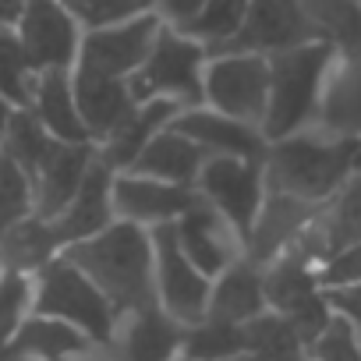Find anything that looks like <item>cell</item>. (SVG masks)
I'll use <instances>...</instances> for the list:
<instances>
[{"label": "cell", "instance_id": "4fadbf2b", "mask_svg": "<svg viewBox=\"0 0 361 361\" xmlns=\"http://www.w3.org/2000/svg\"><path fill=\"white\" fill-rule=\"evenodd\" d=\"M185 329L159 305H145L117 315L114 340L106 343L114 361H173L185 347Z\"/></svg>", "mask_w": 361, "mask_h": 361}, {"label": "cell", "instance_id": "3957f363", "mask_svg": "<svg viewBox=\"0 0 361 361\" xmlns=\"http://www.w3.org/2000/svg\"><path fill=\"white\" fill-rule=\"evenodd\" d=\"M333 61H336V50L322 39H312L269 57V99H266V117H262L266 142H280L315 124Z\"/></svg>", "mask_w": 361, "mask_h": 361}, {"label": "cell", "instance_id": "d590c367", "mask_svg": "<svg viewBox=\"0 0 361 361\" xmlns=\"http://www.w3.org/2000/svg\"><path fill=\"white\" fill-rule=\"evenodd\" d=\"M308 361H361L357 326L333 312L329 326L319 333V340L308 347Z\"/></svg>", "mask_w": 361, "mask_h": 361}, {"label": "cell", "instance_id": "9c48e42d", "mask_svg": "<svg viewBox=\"0 0 361 361\" xmlns=\"http://www.w3.org/2000/svg\"><path fill=\"white\" fill-rule=\"evenodd\" d=\"M159 29H163V22L152 11L128 18V22H117V25H106V29H89V32H82L75 68L128 82L145 64Z\"/></svg>", "mask_w": 361, "mask_h": 361}, {"label": "cell", "instance_id": "4dcf8cb0", "mask_svg": "<svg viewBox=\"0 0 361 361\" xmlns=\"http://www.w3.org/2000/svg\"><path fill=\"white\" fill-rule=\"evenodd\" d=\"M245 11H248V0H206L202 11L177 32H185L192 39H199L209 54H220L234 43V36L241 32V22H245Z\"/></svg>", "mask_w": 361, "mask_h": 361}, {"label": "cell", "instance_id": "4316f807", "mask_svg": "<svg viewBox=\"0 0 361 361\" xmlns=\"http://www.w3.org/2000/svg\"><path fill=\"white\" fill-rule=\"evenodd\" d=\"M315 39L329 43L336 54L361 47V0H298Z\"/></svg>", "mask_w": 361, "mask_h": 361}, {"label": "cell", "instance_id": "f546056e", "mask_svg": "<svg viewBox=\"0 0 361 361\" xmlns=\"http://www.w3.org/2000/svg\"><path fill=\"white\" fill-rule=\"evenodd\" d=\"M36 82H39V71L32 68L15 25H0V96L15 110H29Z\"/></svg>", "mask_w": 361, "mask_h": 361}, {"label": "cell", "instance_id": "cb8c5ba5", "mask_svg": "<svg viewBox=\"0 0 361 361\" xmlns=\"http://www.w3.org/2000/svg\"><path fill=\"white\" fill-rule=\"evenodd\" d=\"M209 163V152L192 142L188 135H180L173 128H163L145 149L142 156L135 159V173H145V177H156V180H166V185H177V188H192L195 192V180L202 173V166Z\"/></svg>", "mask_w": 361, "mask_h": 361}, {"label": "cell", "instance_id": "ffe728a7", "mask_svg": "<svg viewBox=\"0 0 361 361\" xmlns=\"http://www.w3.org/2000/svg\"><path fill=\"white\" fill-rule=\"evenodd\" d=\"M177 114H180V106L170 103V99H145V103H135V110L96 145L99 163H106L114 173L131 170L135 159L142 156V149H145L163 128H170V121H173Z\"/></svg>", "mask_w": 361, "mask_h": 361}, {"label": "cell", "instance_id": "e575fe53", "mask_svg": "<svg viewBox=\"0 0 361 361\" xmlns=\"http://www.w3.org/2000/svg\"><path fill=\"white\" fill-rule=\"evenodd\" d=\"M61 4L71 11V18L82 25V32L106 29V25H117V22L152 11V0H61Z\"/></svg>", "mask_w": 361, "mask_h": 361}, {"label": "cell", "instance_id": "5b68a950", "mask_svg": "<svg viewBox=\"0 0 361 361\" xmlns=\"http://www.w3.org/2000/svg\"><path fill=\"white\" fill-rule=\"evenodd\" d=\"M206 61H209V50L199 39L163 25L156 43H152V50H149V57H145V64L128 78L135 103L170 99L180 110L185 106H202Z\"/></svg>", "mask_w": 361, "mask_h": 361}, {"label": "cell", "instance_id": "ee69618b", "mask_svg": "<svg viewBox=\"0 0 361 361\" xmlns=\"http://www.w3.org/2000/svg\"><path fill=\"white\" fill-rule=\"evenodd\" d=\"M238 361H248V357H238Z\"/></svg>", "mask_w": 361, "mask_h": 361}, {"label": "cell", "instance_id": "ac0fdd59", "mask_svg": "<svg viewBox=\"0 0 361 361\" xmlns=\"http://www.w3.org/2000/svg\"><path fill=\"white\" fill-rule=\"evenodd\" d=\"M312 128L336 138L361 142V47L336 54L326 78L322 103H319V117Z\"/></svg>", "mask_w": 361, "mask_h": 361}, {"label": "cell", "instance_id": "74e56055", "mask_svg": "<svg viewBox=\"0 0 361 361\" xmlns=\"http://www.w3.org/2000/svg\"><path fill=\"white\" fill-rule=\"evenodd\" d=\"M202 4L206 0H152V15L170 29H185L202 11Z\"/></svg>", "mask_w": 361, "mask_h": 361}, {"label": "cell", "instance_id": "44dd1931", "mask_svg": "<svg viewBox=\"0 0 361 361\" xmlns=\"http://www.w3.org/2000/svg\"><path fill=\"white\" fill-rule=\"evenodd\" d=\"M71 85H75L78 114H82L96 145L135 110V96H131V85L124 78H106L96 71L71 68Z\"/></svg>", "mask_w": 361, "mask_h": 361}, {"label": "cell", "instance_id": "d4e9b609", "mask_svg": "<svg viewBox=\"0 0 361 361\" xmlns=\"http://www.w3.org/2000/svg\"><path fill=\"white\" fill-rule=\"evenodd\" d=\"M61 252H64V241L54 220H43L36 213L0 231V269H8V273L36 276Z\"/></svg>", "mask_w": 361, "mask_h": 361}, {"label": "cell", "instance_id": "b9f144b4", "mask_svg": "<svg viewBox=\"0 0 361 361\" xmlns=\"http://www.w3.org/2000/svg\"><path fill=\"white\" fill-rule=\"evenodd\" d=\"M173 361H192V357H185V354H180V357H173Z\"/></svg>", "mask_w": 361, "mask_h": 361}, {"label": "cell", "instance_id": "8992f818", "mask_svg": "<svg viewBox=\"0 0 361 361\" xmlns=\"http://www.w3.org/2000/svg\"><path fill=\"white\" fill-rule=\"evenodd\" d=\"M266 99H269V57L262 54H241V50H224L209 54L206 71H202V103L255 124L262 131L266 117Z\"/></svg>", "mask_w": 361, "mask_h": 361}, {"label": "cell", "instance_id": "9a60e30c", "mask_svg": "<svg viewBox=\"0 0 361 361\" xmlns=\"http://www.w3.org/2000/svg\"><path fill=\"white\" fill-rule=\"evenodd\" d=\"M326 209V206H322ZM319 206H308L301 199H290L283 192H273L266 188V199H262V209L255 216V227L245 241V255L255 262V266H266L273 262L276 255H283L312 224L315 216L322 213Z\"/></svg>", "mask_w": 361, "mask_h": 361}, {"label": "cell", "instance_id": "83f0119b", "mask_svg": "<svg viewBox=\"0 0 361 361\" xmlns=\"http://www.w3.org/2000/svg\"><path fill=\"white\" fill-rule=\"evenodd\" d=\"M241 329H245V357L248 361H308L301 336L276 312H262L259 319L245 322Z\"/></svg>", "mask_w": 361, "mask_h": 361}, {"label": "cell", "instance_id": "277c9868", "mask_svg": "<svg viewBox=\"0 0 361 361\" xmlns=\"http://www.w3.org/2000/svg\"><path fill=\"white\" fill-rule=\"evenodd\" d=\"M32 312L75 326L99 347H106L117 329V308L64 255H57L32 276Z\"/></svg>", "mask_w": 361, "mask_h": 361}, {"label": "cell", "instance_id": "7bdbcfd3", "mask_svg": "<svg viewBox=\"0 0 361 361\" xmlns=\"http://www.w3.org/2000/svg\"><path fill=\"white\" fill-rule=\"evenodd\" d=\"M357 343H361V326H357Z\"/></svg>", "mask_w": 361, "mask_h": 361}, {"label": "cell", "instance_id": "d6a6232c", "mask_svg": "<svg viewBox=\"0 0 361 361\" xmlns=\"http://www.w3.org/2000/svg\"><path fill=\"white\" fill-rule=\"evenodd\" d=\"M57 142L47 135V128L36 121L32 110H15L11 114V124H8V135H4V145H0V152H4L8 159H15L29 177L43 166V159L50 156Z\"/></svg>", "mask_w": 361, "mask_h": 361}, {"label": "cell", "instance_id": "d6986e66", "mask_svg": "<svg viewBox=\"0 0 361 361\" xmlns=\"http://www.w3.org/2000/svg\"><path fill=\"white\" fill-rule=\"evenodd\" d=\"M96 159V145H64L57 142L43 166L32 173V199H36V216L57 220L64 206L75 199L89 163Z\"/></svg>", "mask_w": 361, "mask_h": 361}, {"label": "cell", "instance_id": "60d3db41", "mask_svg": "<svg viewBox=\"0 0 361 361\" xmlns=\"http://www.w3.org/2000/svg\"><path fill=\"white\" fill-rule=\"evenodd\" d=\"M354 173H361V142H357V159H354Z\"/></svg>", "mask_w": 361, "mask_h": 361}, {"label": "cell", "instance_id": "30bf717a", "mask_svg": "<svg viewBox=\"0 0 361 361\" xmlns=\"http://www.w3.org/2000/svg\"><path fill=\"white\" fill-rule=\"evenodd\" d=\"M15 32L36 71H71L82 47V25L61 0H25Z\"/></svg>", "mask_w": 361, "mask_h": 361}, {"label": "cell", "instance_id": "6da1fadb", "mask_svg": "<svg viewBox=\"0 0 361 361\" xmlns=\"http://www.w3.org/2000/svg\"><path fill=\"white\" fill-rule=\"evenodd\" d=\"M354 159H357L354 138H336L319 128H308L280 142H269L262 159L266 188L322 209L354 177Z\"/></svg>", "mask_w": 361, "mask_h": 361}, {"label": "cell", "instance_id": "f35d334b", "mask_svg": "<svg viewBox=\"0 0 361 361\" xmlns=\"http://www.w3.org/2000/svg\"><path fill=\"white\" fill-rule=\"evenodd\" d=\"M326 301H329V308H333L336 315H343L347 322L361 326V283L343 287V290H329Z\"/></svg>", "mask_w": 361, "mask_h": 361}, {"label": "cell", "instance_id": "7c38bea8", "mask_svg": "<svg viewBox=\"0 0 361 361\" xmlns=\"http://www.w3.org/2000/svg\"><path fill=\"white\" fill-rule=\"evenodd\" d=\"M312 39H315V29L308 25L298 0H248L241 32L234 36V43L227 50L273 57L280 50H290V47H301Z\"/></svg>", "mask_w": 361, "mask_h": 361}, {"label": "cell", "instance_id": "52a82bcc", "mask_svg": "<svg viewBox=\"0 0 361 361\" xmlns=\"http://www.w3.org/2000/svg\"><path fill=\"white\" fill-rule=\"evenodd\" d=\"M152 287H156V305L177 319L180 326H195L209 312V290L213 280L185 255L177 245L173 224L152 227Z\"/></svg>", "mask_w": 361, "mask_h": 361}, {"label": "cell", "instance_id": "8fae6325", "mask_svg": "<svg viewBox=\"0 0 361 361\" xmlns=\"http://www.w3.org/2000/svg\"><path fill=\"white\" fill-rule=\"evenodd\" d=\"M110 195H114V216L121 224H135L145 231L180 220L199 199L192 188H177V185H166V180H156L135 170L114 173Z\"/></svg>", "mask_w": 361, "mask_h": 361}, {"label": "cell", "instance_id": "e0dca14e", "mask_svg": "<svg viewBox=\"0 0 361 361\" xmlns=\"http://www.w3.org/2000/svg\"><path fill=\"white\" fill-rule=\"evenodd\" d=\"M114 170L106 163H99V156L89 163L82 185L75 192V199L64 206V213L54 220L64 248L75 245V241H85L99 231H106L117 216H114Z\"/></svg>", "mask_w": 361, "mask_h": 361}, {"label": "cell", "instance_id": "7a4b0ae2", "mask_svg": "<svg viewBox=\"0 0 361 361\" xmlns=\"http://www.w3.org/2000/svg\"><path fill=\"white\" fill-rule=\"evenodd\" d=\"M71 266H78L117 308V315L156 305L152 287V234L135 224L114 220L106 231L75 241L61 252Z\"/></svg>", "mask_w": 361, "mask_h": 361}, {"label": "cell", "instance_id": "5bb4252c", "mask_svg": "<svg viewBox=\"0 0 361 361\" xmlns=\"http://www.w3.org/2000/svg\"><path fill=\"white\" fill-rule=\"evenodd\" d=\"M173 234H177V245L185 248V255L213 280L220 276L231 262H238L245 255V241L241 234L213 209L206 206L202 199H195V206L173 220Z\"/></svg>", "mask_w": 361, "mask_h": 361}, {"label": "cell", "instance_id": "8d00e7d4", "mask_svg": "<svg viewBox=\"0 0 361 361\" xmlns=\"http://www.w3.org/2000/svg\"><path fill=\"white\" fill-rule=\"evenodd\" d=\"M315 280H319V290H322V294L361 283V241L333 248V252L315 266Z\"/></svg>", "mask_w": 361, "mask_h": 361}, {"label": "cell", "instance_id": "484cf974", "mask_svg": "<svg viewBox=\"0 0 361 361\" xmlns=\"http://www.w3.org/2000/svg\"><path fill=\"white\" fill-rule=\"evenodd\" d=\"M92 347L96 343L85 333H78L75 326L32 312L22 322V329L15 333L8 350H15L29 361H71V357H82L85 350H92Z\"/></svg>", "mask_w": 361, "mask_h": 361}, {"label": "cell", "instance_id": "2e32d148", "mask_svg": "<svg viewBox=\"0 0 361 361\" xmlns=\"http://www.w3.org/2000/svg\"><path fill=\"white\" fill-rule=\"evenodd\" d=\"M173 131L188 135L192 142H199L209 156H238V159H266L269 142L262 138V131L255 124L234 121L213 106H185L173 121Z\"/></svg>", "mask_w": 361, "mask_h": 361}, {"label": "cell", "instance_id": "603a6c76", "mask_svg": "<svg viewBox=\"0 0 361 361\" xmlns=\"http://www.w3.org/2000/svg\"><path fill=\"white\" fill-rule=\"evenodd\" d=\"M262 312H269L266 308V290H262V266H255L248 255H241L220 276H213L206 319L245 326V322L259 319Z\"/></svg>", "mask_w": 361, "mask_h": 361}, {"label": "cell", "instance_id": "836d02e7", "mask_svg": "<svg viewBox=\"0 0 361 361\" xmlns=\"http://www.w3.org/2000/svg\"><path fill=\"white\" fill-rule=\"evenodd\" d=\"M36 213V199H32V177L0 152V231L25 220Z\"/></svg>", "mask_w": 361, "mask_h": 361}, {"label": "cell", "instance_id": "ba28073f", "mask_svg": "<svg viewBox=\"0 0 361 361\" xmlns=\"http://www.w3.org/2000/svg\"><path fill=\"white\" fill-rule=\"evenodd\" d=\"M195 195L213 206L238 234L248 241L255 216L266 199V166L262 159H238V156H209L195 180Z\"/></svg>", "mask_w": 361, "mask_h": 361}, {"label": "cell", "instance_id": "7402d4cb", "mask_svg": "<svg viewBox=\"0 0 361 361\" xmlns=\"http://www.w3.org/2000/svg\"><path fill=\"white\" fill-rule=\"evenodd\" d=\"M29 110L36 114V121L47 128V135L54 142H64V145H96L82 114H78V103H75V85H71V71H39V82H36V92H32V103Z\"/></svg>", "mask_w": 361, "mask_h": 361}, {"label": "cell", "instance_id": "ab89813d", "mask_svg": "<svg viewBox=\"0 0 361 361\" xmlns=\"http://www.w3.org/2000/svg\"><path fill=\"white\" fill-rule=\"evenodd\" d=\"M11 114H15V106L0 96V145H4V135H8V124H11Z\"/></svg>", "mask_w": 361, "mask_h": 361}, {"label": "cell", "instance_id": "1f68e13d", "mask_svg": "<svg viewBox=\"0 0 361 361\" xmlns=\"http://www.w3.org/2000/svg\"><path fill=\"white\" fill-rule=\"evenodd\" d=\"M180 354L192 361H238L245 357V329L216 319H202L185 329Z\"/></svg>", "mask_w": 361, "mask_h": 361}, {"label": "cell", "instance_id": "f1b7e54d", "mask_svg": "<svg viewBox=\"0 0 361 361\" xmlns=\"http://www.w3.org/2000/svg\"><path fill=\"white\" fill-rule=\"evenodd\" d=\"M315 234H319V245L326 255L340 245L361 241V173H354L340 188V195L315 216Z\"/></svg>", "mask_w": 361, "mask_h": 361}]
</instances>
